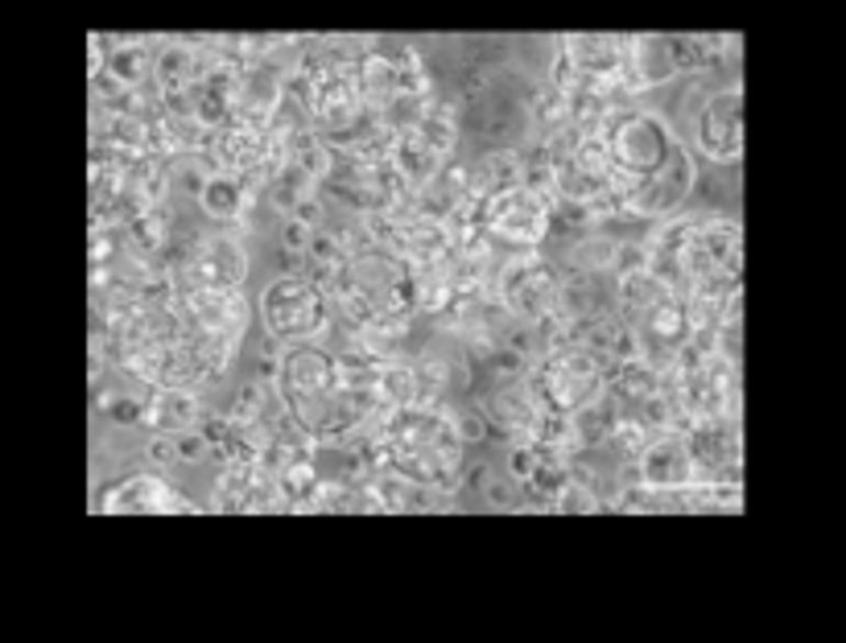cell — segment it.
<instances>
[{"mask_svg": "<svg viewBox=\"0 0 846 643\" xmlns=\"http://www.w3.org/2000/svg\"><path fill=\"white\" fill-rule=\"evenodd\" d=\"M385 458L397 471L418 483H446L455 478L463 441L455 421L434 408H392L385 417Z\"/></svg>", "mask_w": 846, "mask_h": 643, "instance_id": "1", "label": "cell"}, {"mask_svg": "<svg viewBox=\"0 0 846 643\" xmlns=\"http://www.w3.org/2000/svg\"><path fill=\"white\" fill-rule=\"evenodd\" d=\"M525 392L533 396L537 413H558L575 417L582 408H591L603 396V363L587 356L582 347L558 342L549 356L528 372Z\"/></svg>", "mask_w": 846, "mask_h": 643, "instance_id": "2", "label": "cell"}, {"mask_svg": "<svg viewBox=\"0 0 846 643\" xmlns=\"http://www.w3.org/2000/svg\"><path fill=\"white\" fill-rule=\"evenodd\" d=\"M599 145L608 153V166L627 182H641L648 173L660 170L665 153L674 149V140L665 133V124L648 112H603L599 116Z\"/></svg>", "mask_w": 846, "mask_h": 643, "instance_id": "3", "label": "cell"}, {"mask_svg": "<svg viewBox=\"0 0 846 643\" xmlns=\"http://www.w3.org/2000/svg\"><path fill=\"white\" fill-rule=\"evenodd\" d=\"M293 95L302 100L305 116L314 120L326 133H338L347 128L352 120L359 116V83H356V67L338 54H322V58H310V67L298 75L293 83Z\"/></svg>", "mask_w": 846, "mask_h": 643, "instance_id": "4", "label": "cell"}, {"mask_svg": "<svg viewBox=\"0 0 846 643\" xmlns=\"http://www.w3.org/2000/svg\"><path fill=\"white\" fill-rule=\"evenodd\" d=\"M260 314L272 339H314L331 318V302L305 277H277L260 297Z\"/></svg>", "mask_w": 846, "mask_h": 643, "instance_id": "5", "label": "cell"}, {"mask_svg": "<svg viewBox=\"0 0 846 643\" xmlns=\"http://www.w3.org/2000/svg\"><path fill=\"white\" fill-rule=\"evenodd\" d=\"M558 272L537 260H521L500 277V309L508 318L542 326L545 318H558Z\"/></svg>", "mask_w": 846, "mask_h": 643, "instance_id": "6", "label": "cell"}, {"mask_svg": "<svg viewBox=\"0 0 846 643\" xmlns=\"http://www.w3.org/2000/svg\"><path fill=\"white\" fill-rule=\"evenodd\" d=\"M479 223L504 244H542L549 232V211L537 194H528L525 187H512L483 199Z\"/></svg>", "mask_w": 846, "mask_h": 643, "instance_id": "7", "label": "cell"}, {"mask_svg": "<svg viewBox=\"0 0 846 643\" xmlns=\"http://www.w3.org/2000/svg\"><path fill=\"white\" fill-rule=\"evenodd\" d=\"M248 272V252L236 239L211 236L187 256V277L182 293H236Z\"/></svg>", "mask_w": 846, "mask_h": 643, "instance_id": "8", "label": "cell"}, {"mask_svg": "<svg viewBox=\"0 0 846 643\" xmlns=\"http://www.w3.org/2000/svg\"><path fill=\"white\" fill-rule=\"evenodd\" d=\"M698 145L711 161H739L744 153V91L739 83L714 91L698 112Z\"/></svg>", "mask_w": 846, "mask_h": 643, "instance_id": "9", "label": "cell"}, {"mask_svg": "<svg viewBox=\"0 0 846 643\" xmlns=\"http://www.w3.org/2000/svg\"><path fill=\"white\" fill-rule=\"evenodd\" d=\"M690 187H694V161H690V153L674 145V149L665 153L660 170L641 178V182L620 199V206L632 211V215H665V211H674V206L690 194Z\"/></svg>", "mask_w": 846, "mask_h": 643, "instance_id": "10", "label": "cell"}, {"mask_svg": "<svg viewBox=\"0 0 846 643\" xmlns=\"http://www.w3.org/2000/svg\"><path fill=\"white\" fill-rule=\"evenodd\" d=\"M277 380H281V401H310L335 388V356L314 342H298L277 359Z\"/></svg>", "mask_w": 846, "mask_h": 643, "instance_id": "11", "label": "cell"}, {"mask_svg": "<svg viewBox=\"0 0 846 643\" xmlns=\"http://www.w3.org/2000/svg\"><path fill=\"white\" fill-rule=\"evenodd\" d=\"M281 103H286V83L272 75V70L256 67V70H244L236 83H232V116L240 124H248V128H269L272 116L281 112Z\"/></svg>", "mask_w": 846, "mask_h": 643, "instance_id": "12", "label": "cell"}, {"mask_svg": "<svg viewBox=\"0 0 846 643\" xmlns=\"http://www.w3.org/2000/svg\"><path fill=\"white\" fill-rule=\"evenodd\" d=\"M627 67V46L608 34H582L566 42V70L587 83H615Z\"/></svg>", "mask_w": 846, "mask_h": 643, "instance_id": "13", "label": "cell"}, {"mask_svg": "<svg viewBox=\"0 0 846 643\" xmlns=\"http://www.w3.org/2000/svg\"><path fill=\"white\" fill-rule=\"evenodd\" d=\"M211 157L220 161L223 170H240V173H260L265 166V153H269V140L260 128H248L240 120H227L220 128H211Z\"/></svg>", "mask_w": 846, "mask_h": 643, "instance_id": "14", "label": "cell"}, {"mask_svg": "<svg viewBox=\"0 0 846 643\" xmlns=\"http://www.w3.org/2000/svg\"><path fill=\"white\" fill-rule=\"evenodd\" d=\"M389 170L392 178L401 182V187H430L442 170V157L430 145H425L422 136L405 128V133H392V149H389Z\"/></svg>", "mask_w": 846, "mask_h": 643, "instance_id": "15", "label": "cell"}, {"mask_svg": "<svg viewBox=\"0 0 846 643\" xmlns=\"http://www.w3.org/2000/svg\"><path fill=\"white\" fill-rule=\"evenodd\" d=\"M203 417V408H199V396L194 388H157L145 401V413H141V421L153 425L157 433H190L194 425Z\"/></svg>", "mask_w": 846, "mask_h": 643, "instance_id": "16", "label": "cell"}, {"mask_svg": "<svg viewBox=\"0 0 846 643\" xmlns=\"http://www.w3.org/2000/svg\"><path fill=\"white\" fill-rule=\"evenodd\" d=\"M356 83H359V103L372 108V112H385V108H392V103L401 100V91H397V70H392L389 54H380V50H368L356 63Z\"/></svg>", "mask_w": 846, "mask_h": 643, "instance_id": "17", "label": "cell"}, {"mask_svg": "<svg viewBox=\"0 0 846 643\" xmlns=\"http://www.w3.org/2000/svg\"><path fill=\"white\" fill-rule=\"evenodd\" d=\"M641 474L648 483H686L694 474V458L686 450V438H657L644 445Z\"/></svg>", "mask_w": 846, "mask_h": 643, "instance_id": "18", "label": "cell"}, {"mask_svg": "<svg viewBox=\"0 0 846 643\" xmlns=\"http://www.w3.org/2000/svg\"><path fill=\"white\" fill-rule=\"evenodd\" d=\"M483 417H488L491 425H500V429H533L537 405H533V396L525 392V384L508 380V384H500V388L488 396Z\"/></svg>", "mask_w": 846, "mask_h": 643, "instance_id": "19", "label": "cell"}, {"mask_svg": "<svg viewBox=\"0 0 846 643\" xmlns=\"http://www.w3.org/2000/svg\"><path fill=\"white\" fill-rule=\"evenodd\" d=\"M244 203H248V187L240 178H232V173L211 170L203 178V187H199V206L211 219H240Z\"/></svg>", "mask_w": 846, "mask_h": 643, "instance_id": "20", "label": "cell"}, {"mask_svg": "<svg viewBox=\"0 0 846 643\" xmlns=\"http://www.w3.org/2000/svg\"><path fill=\"white\" fill-rule=\"evenodd\" d=\"M627 67L636 70V79L648 87L677 79L674 58H669V37H641V42L627 50Z\"/></svg>", "mask_w": 846, "mask_h": 643, "instance_id": "21", "label": "cell"}, {"mask_svg": "<svg viewBox=\"0 0 846 643\" xmlns=\"http://www.w3.org/2000/svg\"><path fill=\"white\" fill-rule=\"evenodd\" d=\"M162 504H174V495L162 478L153 474H136L129 483H120L116 492H108V508L112 511H149L162 508Z\"/></svg>", "mask_w": 846, "mask_h": 643, "instance_id": "22", "label": "cell"}, {"mask_svg": "<svg viewBox=\"0 0 846 643\" xmlns=\"http://www.w3.org/2000/svg\"><path fill=\"white\" fill-rule=\"evenodd\" d=\"M289 153H293V170L302 173L310 187L335 178V153H331V145H322L314 133H293V149Z\"/></svg>", "mask_w": 846, "mask_h": 643, "instance_id": "23", "label": "cell"}, {"mask_svg": "<svg viewBox=\"0 0 846 643\" xmlns=\"http://www.w3.org/2000/svg\"><path fill=\"white\" fill-rule=\"evenodd\" d=\"M103 63H108V75H103V79H116L120 91H124V87H141L149 79L153 54L145 50V46H112V54H108Z\"/></svg>", "mask_w": 846, "mask_h": 643, "instance_id": "24", "label": "cell"}, {"mask_svg": "<svg viewBox=\"0 0 846 643\" xmlns=\"http://www.w3.org/2000/svg\"><path fill=\"white\" fill-rule=\"evenodd\" d=\"M310 194V182H305L298 170H281L277 178H269V203L272 211H281V215H293V211H302V199Z\"/></svg>", "mask_w": 846, "mask_h": 643, "instance_id": "25", "label": "cell"}, {"mask_svg": "<svg viewBox=\"0 0 846 643\" xmlns=\"http://www.w3.org/2000/svg\"><path fill=\"white\" fill-rule=\"evenodd\" d=\"M103 413L116 425H136L141 413H145V401L133 396V392H108V396H103Z\"/></svg>", "mask_w": 846, "mask_h": 643, "instance_id": "26", "label": "cell"}, {"mask_svg": "<svg viewBox=\"0 0 846 643\" xmlns=\"http://www.w3.org/2000/svg\"><path fill=\"white\" fill-rule=\"evenodd\" d=\"M169 450H174V458H182V462H199V458L207 454V433H199V429L174 433V438H169Z\"/></svg>", "mask_w": 846, "mask_h": 643, "instance_id": "27", "label": "cell"}, {"mask_svg": "<svg viewBox=\"0 0 846 643\" xmlns=\"http://www.w3.org/2000/svg\"><path fill=\"white\" fill-rule=\"evenodd\" d=\"M314 483H319V474H314V466H310V462H293V466H286V474H281V487H286L293 499L310 492Z\"/></svg>", "mask_w": 846, "mask_h": 643, "instance_id": "28", "label": "cell"}, {"mask_svg": "<svg viewBox=\"0 0 846 643\" xmlns=\"http://www.w3.org/2000/svg\"><path fill=\"white\" fill-rule=\"evenodd\" d=\"M537 458H542V450H537V445H516V450L508 454V471L521 474V478H528V474H533V466H537Z\"/></svg>", "mask_w": 846, "mask_h": 643, "instance_id": "29", "label": "cell"}]
</instances>
